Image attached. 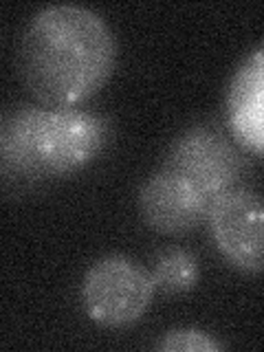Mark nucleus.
Returning a JSON list of instances; mask_svg holds the SVG:
<instances>
[{
    "label": "nucleus",
    "instance_id": "obj_5",
    "mask_svg": "<svg viewBox=\"0 0 264 352\" xmlns=\"http://www.w3.org/2000/svg\"><path fill=\"white\" fill-rule=\"evenodd\" d=\"M207 227L227 264L247 275L264 273V196L247 185L225 192L209 207Z\"/></svg>",
    "mask_w": 264,
    "mask_h": 352
},
{
    "label": "nucleus",
    "instance_id": "obj_7",
    "mask_svg": "<svg viewBox=\"0 0 264 352\" xmlns=\"http://www.w3.org/2000/svg\"><path fill=\"white\" fill-rule=\"evenodd\" d=\"M225 124L240 148L264 159V44L251 51L231 77Z\"/></svg>",
    "mask_w": 264,
    "mask_h": 352
},
{
    "label": "nucleus",
    "instance_id": "obj_8",
    "mask_svg": "<svg viewBox=\"0 0 264 352\" xmlns=\"http://www.w3.org/2000/svg\"><path fill=\"white\" fill-rule=\"evenodd\" d=\"M152 278L163 293H187L201 280V267L194 253L181 247L163 249L152 262Z\"/></svg>",
    "mask_w": 264,
    "mask_h": 352
},
{
    "label": "nucleus",
    "instance_id": "obj_2",
    "mask_svg": "<svg viewBox=\"0 0 264 352\" xmlns=\"http://www.w3.org/2000/svg\"><path fill=\"white\" fill-rule=\"evenodd\" d=\"M108 121L82 108L18 106L0 121V168L7 179H55L91 165L108 143Z\"/></svg>",
    "mask_w": 264,
    "mask_h": 352
},
{
    "label": "nucleus",
    "instance_id": "obj_1",
    "mask_svg": "<svg viewBox=\"0 0 264 352\" xmlns=\"http://www.w3.org/2000/svg\"><path fill=\"white\" fill-rule=\"evenodd\" d=\"M117 42L108 22L82 5H49L22 31L18 69L36 102L77 108L95 97L115 71Z\"/></svg>",
    "mask_w": 264,
    "mask_h": 352
},
{
    "label": "nucleus",
    "instance_id": "obj_6",
    "mask_svg": "<svg viewBox=\"0 0 264 352\" xmlns=\"http://www.w3.org/2000/svg\"><path fill=\"white\" fill-rule=\"evenodd\" d=\"M137 205L150 229L165 236H183L207 223L212 201L194 183L161 165L139 187Z\"/></svg>",
    "mask_w": 264,
    "mask_h": 352
},
{
    "label": "nucleus",
    "instance_id": "obj_9",
    "mask_svg": "<svg viewBox=\"0 0 264 352\" xmlns=\"http://www.w3.org/2000/svg\"><path fill=\"white\" fill-rule=\"evenodd\" d=\"M161 352H218L225 350V344L201 328H172L159 341Z\"/></svg>",
    "mask_w": 264,
    "mask_h": 352
},
{
    "label": "nucleus",
    "instance_id": "obj_4",
    "mask_svg": "<svg viewBox=\"0 0 264 352\" xmlns=\"http://www.w3.org/2000/svg\"><path fill=\"white\" fill-rule=\"evenodd\" d=\"M168 168L183 179L194 183L205 198L216 201L218 196L245 185L247 157L236 143H231L225 132L214 126L198 124L179 135L163 159Z\"/></svg>",
    "mask_w": 264,
    "mask_h": 352
},
{
    "label": "nucleus",
    "instance_id": "obj_3",
    "mask_svg": "<svg viewBox=\"0 0 264 352\" xmlns=\"http://www.w3.org/2000/svg\"><path fill=\"white\" fill-rule=\"evenodd\" d=\"M157 295L150 269L124 253L93 262L82 278L80 304L84 315L102 328H128L143 319Z\"/></svg>",
    "mask_w": 264,
    "mask_h": 352
}]
</instances>
